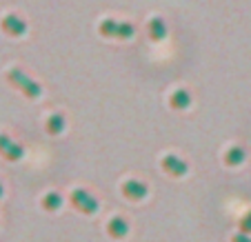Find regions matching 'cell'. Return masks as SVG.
<instances>
[{"label": "cell", "mask_w": 251, "mask_h": 242, "mask_svg": "<svg viewBox=\"0 0 251 242\" xmlns=\"http://www.w3.org/2000/svg\"><path fill=\"white\" fill-rule=\"evenodd\" d=\"M240 231L242 233H251V209L240 218Z\"/></svg>", "instance_id": "obj_15"}, {"label": "cell", "mask_w": 251, "mask_h": 242, "mask_svg": "<svg viewBox=\"0 0 251 242\" xmlns=\"http://www.w3.org/2000/svg\"><path fill=\"white\" fill-rule=\"evenodd\" d=\"M242 160H245V151H242L240 147H231L227 153H225V162H227V165H231V167L240 165Z\"/></svg>", "instance_id": "obj_9"}, {"label": "cell", "mask_w": 251, "mask_h": 242, "mask_svg": "<svg viewBox=\"0 0 251 242\" xmlns=\"http://www.w3.org/2000/svg\"><path fill=\"white\" fill-rule=\"evenodd\" d=\"M147 31H149V36H151L153 40H160L162 36L167 33V27H165V23H162L160 18H151L149 20V24H147Z\"/></svg>", "instance_id": "obj_8"}, {"label": "cell", "mask_w": 251, "mask_h": 242, "mask_svg": "<svg viewBox=\"0 0 251 242\" xmlns=\"http://www.w3.org/2000/svg\"><path fill=\"white\" fill-rule=\"evenodd\" d=\"M71 202H74V207H76V209H80L82 214H96V209H98L96 198L87 194L85 189H76V191H74V194H71Z\"/></svg>", "instance_id": "obj_2"}, {"label": "cell", "mask_w": 251, "mask_h": 242, "mask_svg": "<svg viewBox=\"0 0 251 242\" xmlns=\"http://www.w3.org/2000/svg\"><path fill=\"white\" fill-rule=\"evenodd\" d=\"M7 78H9V82H14L18 89H23V94L29 96V98H38L40 96V87L33 80H29L20 69H9V72H7Z\"/></svg>", "instance_id": "obj_1"}, {"label": "cell", "mask_w": 251, "mask_h": 242, "mask_svg": "<svg viewBox=\"0 0 251 242\" xmlns=\"http://www.w3.org/2000/svg\"><path fill=\"white\" fill-rule=\"evenodd\" d=\"M62 127H65V118H62L60 114L49 116V120H47V131H49V133H58V131H62Z\"/></svg>", "instance_id": "obj_10"}, {"label": "cell", "mask_w": 251, "mask_h": 242, "mask_svg": "<svg viewBox=\"0 0 251 242\" xmlns=\"http://www.w3.org/2000/svg\"><path fill=\"white\" fill-rule=\"evenodd\" d=\"M9 143H11V138L7 136V133H0V153L5 151V149H7V145H9Z\"/></svg>", "instance_id": "obj_16"}, {"label": "cell", "mask_w": 251, "mask_h": 242, "mask_svg": "<svg viewBox=\"0 0 251 242\" xmlns=\"http://www.w3.org/2000/svg\"><path fill=\"white\" fill-rule=\"evenodd\" d=\"M123 195L129 200H140L147 195V185L140 180H127L123 185Z\"/></svg>", "instance_id": "obj_5"}, {"label": "cell", "mask_w": 251, "mask_h": 242, "mask_svg": "<svg viewBox=\"0 0 251 242\" xmlns=\"http://www.w3.org/2000/svg\"><path fill=\"white\" fill-rule=\"evenodd\" d=\"M100 33H102V36H116V33H118V23L111 18H104L102 23H100Z\"/></svg>", "instance_id": "obj_12"}, {"label": "cell", "mask_w": 251, "mask_h": 242, "mask_svg": "<svg viewBox=\"0 0 251 242\" xmlns=\"http://www.w3.org/2000/svg\"><path fill=\"white\" fill-rule=\"evenodd\" d=\"M231 242H251V236L249 233H236V236H233V240Z\"/></svg>", "instance_id": "obj_17"}, {"label": "cell", "mask_w": 251, "mask_h": 242, "mask_svg": "<svg viewBox=\"0 0 251 242\" xmlns=\"http://www.w3.org/2000/svg\"><path fill=\"white\" fill-rule=\"evenodd\" d=\"M2 156H5L7 160H18V158H23V147H20L18 143H14V140H11V143L7 145V149L2 151Z\"/></svg>", "instance_id": "obj_11"}, {"label": "cell", "mask_w": 251, "mask_h": 242, "mask_svg": "<svg viewBox=\"0 0 251 242\" xmlns=\"http://www.w3.org/2000/svg\"><path fill=\"white\" fill-rule=\"evenodd\" d=\"M162 169L167 171V173H171V176H182L187 171V162L185 160H180L178 156H174V153H169V156H165L162 158Z\"/></svg>", "instance_id": "obj_4"}, {"label": "cell", "mask_w": 251, "mask_h": 242, "mask_svg": "<svg viewBox=\"0 0 251 242\" xmlns=\"http://www.w3.org/2000/svg\"><path fill=\"white\" fill-rule=\"evenodd\" d=\"M60 202H62V200H60V195H58V194H53V191H51V194H47V195H45V198H43V207H45V209H47V211L58 209V207H60Z\"/></svg>", "instance_id": "obj_13"}, {"label": "cell", "mask_w": 251, "mask_h": 242, "mask_svg": "<svg viewBox=\"0 0 251 242\" xmlns=\"http://www.w3.org/2000/svg\"><path fill=\"white\" fill-rule=\"evenodd\" d=\"M107 231H109V236H114V238H125L127 236V231H129V224H127V220L125 218H111L109 220V224H107Z\"/></svg>", "instance_id": "obj_6"}, {"label": "cell", "mask_w": 251, "mask_h": 242, "mask_svg": "<svg viewBox=\"0 0 251 242\" xmlns=\"http://www.w3.org/2000/svg\"><path fill=\"white\" fill-rule=\"evenodd\" d=\"M0 27H2V31L5 33H9V36H20V33H25L27 24H25V20L20 18V16L7 14L5 18L0 20Z\"/></svg>", "instance_id": "obj_3"}, {"label": "cell", "mask_w": 251, "mask_h": 242, "mask_svg": "<svg viewBox=\"0 0 251 242\" xmlns=\"http://www.w3.org/2000/svg\"><path fill=\"white\" fill-rule=\"evenodd\" d=\"M189 102H191V96L187 89H176L169 98V105L174 109H185V107H189Z\"/></svg>", "instance_id": "obj_7"}, {"label": "cell", "mask_w": 251, "mask_h": 242, "mask_svg": "<svg viewBox=\"0 0 251 242\" xmlns=\"http://www.w3.org/2000/svg\"><path fill=\"white\" fill-rule=\"evenodd\" d=\"M131 33H133V24L131 23H118V33H116L118 38H129Z\"/></svg>", "instance_id": "obj_14"}, {"label": "cell", "mask_w": 251, "mask_h": 242, "mask_svg": "<svg viewBox=\"0 0 251 242\" xmlns=\"http://www.w3.org/2000/svg\"><path fill=\"white\" fill-rule=\"evenodd\" d=\"M0 195H2V182H0Z\"/></svg>", "instance_id": "obj_18"}]
</instances>
